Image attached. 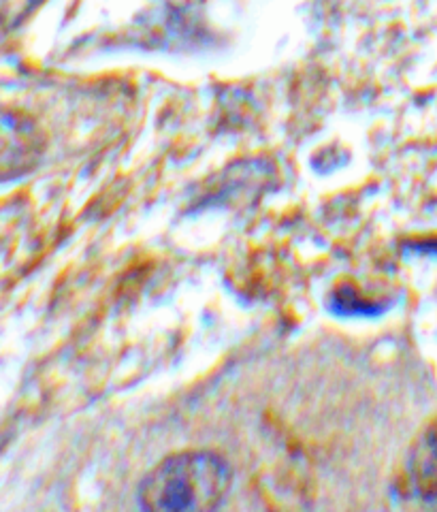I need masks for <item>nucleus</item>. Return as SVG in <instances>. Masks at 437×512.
<instances>
[{
	"label": "nucleus",
	"mask_w": 437,
	"mask_h": 512,
	"mask_svg": "<svg viewBox=\"0 0 437 512\" xmlns=\"http://www.w3.org/2000/svg\"><path fill=\"white\" fill-rule=\"evenodd\" d=\"M45 137L39 124L22 111H0V182L18 180L39 165Z\"/></svg>",
	"instance_id": "obj_3"
},
{
	"label": "nucleus",
	"mask_w": 437,
	"mask_h": 512,
	"mask_svg": "<svg viewBox=\"0 0 437 512\" xmlns=\"http://www.w3.org/2000/svg\"><path fill=\"white\" fill-rule=\"evenodd\" d=\"M393 493L406 508L437 510V421L425 427L412 444Z\"/></svg>",
	"instance_id": "obj_2"
},
{
	"label": "nucleus",
	"mask_w": 437,
	"mask_h": 512,
	"mask_svg": "<svg viewBox=\"0 0 437 512\" xmlns=\"http://www.w3.org/2000/svg\"><path fill=\"white\" fill-rule=\"evenodd\" d=\"M233 485V472L220 455L184 451L163 459L145 474L137 502L150 512H207L218 508Z\"/></svg>",
	"instance_id": "obj_1"
}]
</instances>
